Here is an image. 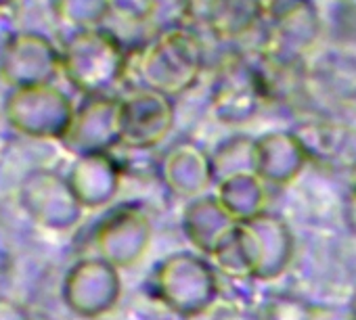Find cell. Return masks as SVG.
I'll use <instances>...</instances> for the list:
<instances>
[{
    "mask_svg": "<svg viewBox=\"0 0 356 320\" xmlns=\"http://www.w3.org/2000/svg\"><path fill=\"white\" fill-rule=\"evenodd\" d=\"M260 320H316V312L302 297L275 295L264 303Z\"/></svg>",
    "mask_w": 356,
    "mask_h": 320,
    "instance_id": "obj_17",
    "label": "cell"
},
{
    "mask_svg": "<svg viewBox=\"0 0 356 320\" xmlns=\"http://www.w3.org/2000/svg\"><path fill=\"white\" fill-rule=\"evenodd\" d=\"M151 239L153 224L149 214L134 203L120 205L95 230L97 258L113 264L118 270L130 268L147 253Z\"/></svg>",
    "mask_w": 356,
    "mask_h": 320,
    "instance_id": "obj_5",
    "label": "cell"
},
{
    "mask_svg": "<svg viewBox=\"0 0 356 320\" xmlns=\"http://www.w3.org/2000/svg\"><path fill=\"white\" fill-rule=\"evenodd\" d=\"M216 187L218 201L237 222H245L262 212H268V185L258 174L235 176Z\"/></svg>",
    "mask_w": 356,
    "mask_h": 320,
    "instance_id": "obj_15",
    "label": "cell"
},
{
    "mask_svg": "<svg viewBox=\"0 0 356 320\" xmlns=\"http://www.w3.org/2000/svg\"><path fill=\"white\" fill-rule=\"evenodd\" d=\"M350 312H352V320H356V289L352 293V301H350Z\"/></svg>",
    "mask_w": 356,
    "mask_h": 320,
    "instance_id": "obj_21",
    "label": "cell"
},
{
    "mask_svg": "<svg viewBox=\"0 0 356 320\" xmlns=\"http://www.w3.org/2000/svg\"><path fill=\"white\" fill-rule=\"evenodd\" d=\"M266 96L258 67L243 57L227 59L212 86V109L225 124L252 119Z\"/></svg>",
    "mask_w": 356,
    "mask_h": 320,
    "instance_id": "obj_7",
    "label": "cell"
},
{
    "mask_svg": "<svg viewBox=\"0 0 356 320\" xmlns=\"http://www.w3.org/2000/svg\"><path fill=\"white\" fill-rule=\"evenodd\" d=\"M157 176L172 195L187 201L204 197L214 183L210 155L195 144H176L168 151L159 162Z\"/></svg>",
    "mask_w": 356,
    "mask_h": 320,
    "instance_id": "obj_11",
    "label": "cell"
},
{
    "mask_svg": "<svg viewBox=\"0 0 356 320\" xmlns=\"http://www.w3.org/2000/svg\"><path fill=\"white\" fill-rule=\"evenodd\" d=\"M350 191H352V197L356 201V164H354V168L350 172Z\"/></svg>",
    "mask_w": 356,
    "mask_h": 320,
    "instance_id": "obj_20",
    "label": "cell"
},
{
    "mask_svg": "<svg viewBox=\"0 0 356 320\" xmlns=\"http://www.w3.org/2000/svg\"><path fill=\"white\" fill-rule=\"evenodd\" d=\"M174 124V105L170 96L153 90L134 94L122 103V144L147 151L165 140Z\"/></svg>",
    "mask_w": 356,
    "mask_h": 320,
    "instance_id": "obj_8",
    "label": "cell"
},
{
    "mask_svg": "<svg viewBox=\"0 0 356 320\" xmlns=\"http://www.w3.org/2000/svg\"><path fill=\"white\" fill-rule=\"evenodd\" d=\"M61 295L65 305L76 316L99 318L111 312L120 301V270L97 255L80 260L65 274Z\"/></svg>",
    "mask_w": 356,
    "mask_h": 320,
    "instance_id": "obj_4",
    "label": "cell"
},
{
    "mask_svg": "<svg viewBox=\"0 0 356 320\" xmlns=\"http://www.w3.org/2000/svg\"><path fill=\"white\" fill-rule=\"evenodd\" d=\"M70 187L84 210L107 205L120 191L122 168L109 153L82 155L72 168Z\"/></svg>",
    "mask_w": 356,
    "mask_h": 320,
    "instance_id": "obj_13",
    "label": "cell"
},
{
    "mask_svg": "<svg viewBox=\"0 0 356 320\" xmlns=\"http://www.w3.org/2000/svg\"><path fill=\"white\" fill-rule=\"evenodd\" d=\"M63 138L80 157L109 153V149L122 144V103L95 96L76 117H72Z\"/></svg>",
    "mask_w": 356,
    "mask_h": 320,
    "instance_id": "obj_9",
    "label": "cell"
},
{
    "mask_svg": "<svg viewBox=\"0 0 356 320\" xmlns=\"http://www.w3.org/2000/svg\"><path fill=\"white\" fill-rule=\"evenodd\" d=\"M310 155L296 132H268L256 138V174L268 187H285L300 176Z\"/></svg>",
    "mask_w": 356,
    "mask_h": 320,
    "instance_id": "obj_12",
    "label": "cell"
},
{
    "mask_svg": "<svg viewBox=\"0 0 356 320\" xmlns=\"http://www.w3.org/2000/svg\"><path fill=\"white\" fill-rule=\"evenodd\" d=\"M237 226L239 222L225 210L216 195L189 201L183 214V230L189 243L210 258H216L235 239Z\"/></svg>",
    "mask_w": 356,
    "mask_h": 320,
    "instance_id": "obj_10",
    "label": "cell"
},
{
    "mask_svg": "<svg viewBox=\"0 0 356 320\" xmlns=\"http://www.w3.org/2000/svg\"><path fill=\"white\" fill-rule=\"evenodd\" d=\"M216 268L200 253L176 251L157 262L149 276V293L170 312L195 318L206 314L218 299Z\"/></svg>",
    "mask_w": 356,
    "mask_h": 320,
    "instance_id": "obj_1",
    "label": "cell"
},
{
    "mask_svg": "<svg viewBox=\"0 0 356 320\" xmlns=\"http://www.w3.org/2000/svg\"><path fill=\"white\" fill-rule=\"evenodd\" d=\"M202 67L204 57L197 38L191 32L172 30L147 47L140 74L147 90L174 99L200 82Z\"/></svg>",
    "mask_w": 356,
    "mask_h": 320,
    "instance_id": "obj_2",
    "label": "cell"
},
{
    "mask_svg": "<svg viewBox=\"0 0 356 320\" xmlns=\"http://www.w3.org/2000/svg\"><path fill=\"white\" fill-rule=\"evenodd\" d=\"M11 113L24 132L36 136H65L74 117L63 94L47 88L28 90L13 103Z\"/></svg>",
    "mask_w": 356,
    "mask_h": 320,
    "instance_id": "obj_14",
    "label": "cell"
},
{
    "mask_svg": "<svg viewBox=\"0 0 356 320\" xmlns=\"http://www.w3.org/2000/svg\"><path fill=\"white\" fill-rule=\"evenodd\" d=\"M0 320H30V314L19 303L0 297Z\"/></svg>",
    "mask_w": 356,
    "mask_h": 320,
    "instance_id": "obj_18",
    "label": "cell"
},
{
    "mask_svg": "<svg viewBox=\"0 0 356 320\" xmlns=\"http://www.w3.org/2000/svg\"><path fill=\"white\" fill-rule=\"evenodd\" d=\"M214 185H220L229 178L256 174V138L233 136L225 140L214 155H210Z\"/></svg>",
    "mask_w": 356,
    "mask_h": 320,
    "instance_id": "obj_16",
    "label": "cell"
},
{
    "mask_svg": "<svg viewBox=\"0 0 356 320\" xmlns=\"http://www.w3.org/2000/svg\"><path fill=\"white\" fill-rule=\"evenodd\" d=\"M210 320H260V316H254V314L239 310V308H222Z\"/></svg>",
    "mask_w": 356,
    "mask_h": 320,
    "instance_id": "obj_19",
    "label": "cell"
},
{
    "mask_svg": "<svg viewBox=\"0 0 356 320\" xmlns=\"http://www.w3.org/2000/svg\"><path fill=\"white\" fill-rule=\"evenodd\" d=\"M237 251L241 255L248 278L275 280L293 260V235L289 224L273 212H262L239 222L235 233Z\"/></svg>",
    "mask_w": 356,
    "mask_h": 320,
    "instance_id": "obj_3",
    "label": "cell"
},
{
    "mask_svg": "<svg viewBox=\"0 0 356 320\" xmlns=\"http://www.w3.org/2000/svg\"><path fill=\"white\" fill-rule=\"evenodd\" d=\"M19 201L34 222L51 230L74 228L84 210L74 195L70 180L49 170L32 172L24 180Z\"/></svg>",
    "mask_w": 356,
    "mask_h": 320,
    "instance_id": "obj_6",
    "label": "cell"
}]
</instances>
